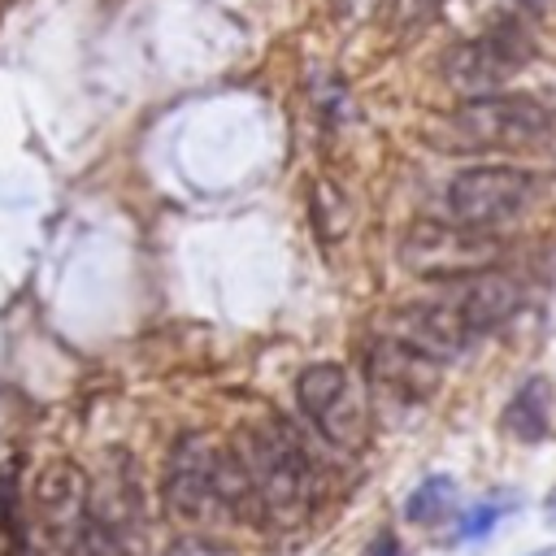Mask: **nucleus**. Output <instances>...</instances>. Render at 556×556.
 Masks as SVG:
<instances>
[{"instance_id": "39448f33", "label": "nucleus", "mask_w": 556, "mask_h": 556, "mask_svg": "<svg viewBox=\"0 0 556 556\" xmlns=\"http://www.w3.org/2000/svg\"><path fill=\"white\" fill-rule=\"evenodd\" d=\"M465 148H534L552 135V113L530 96H473L447 117Z\"/></svg>"}, {"instance_id": "a211bd4d", "label": "nucleus", "mask_w": 556, "mask_h": 556, "mask_svg": "<svg viewBox=\"0 0 556 556\" xmlns=\"http://www.w3.org/2000/svg\"><path fill=\"white\" fill-rule=\"evenodd\" d=\"M369 556H404V552H400V539H395L391 530H382V534L374 539V547H369Z\"/></svg>"}, {"instance_id": "f03ea898", "label": "nucleus", "mask_w": 556, "mask_h": 556, "mask_svg": "<svg viewBox=\"0 0 556 556\" xmlns=\"http://www.w3.org/2000/svg\"><path fill=\"white\" fill-rule=\"evenodd\" d=\"M165 513L182 526H213V521H252L243 473L230 447H217L204 434H182L165 456Z\"/></svg>"}, {"instance_id": "dca6fc26", "label": "nucleus", "mask_w": 556, "mask_h": 556, "mask_svg": "<svg viewBox=\"0 0 556 556\" xmlns=\"http://www.w3.org/2000/svg\"><path fill=\"white\" fill-rule=\"evenodd\" d=\"M165 556H226V547H217L213 539H200V534H187L178 543L165 547Z\"/></svg>"}, {"instance_id": "aec40b11", "label": "nucleus", "mask_w": 556, "mask_h": 556, "mask_svg": "<svg viewBox=\"0 0 556 556\" xmlns=\"http://www.w3.org/2000/svg\"><path fill=\"white\" fill-rule=\"evenodd\" d=\"M543 517H547V526L556 530V486L547 491V500H543Z\"/></svg>"}, {"instance_id": "9d476101", "label": "nucleus", "mask_w": 556, "mask_h": 556, "mask_svg": "<svg viewBox=\"0 0 556 556\" xmlns=\"http://www.w3.org/2000/svg\"><path fill=\"white\" fill-rule=\"evenodd\" d=\"M387 334H395V339L421 348V352L434 356V361H452V356H460V352L473 343V334L465 330V321L452 313V304H447L443 295H439V300H421V304L395 308V313L387 317Z\"/></svg>"}, {"instance_id": "ddd939ff", "label": "nucleus", "mask_w": 556, "mask_h": 556, "mask_svg": "<svg viewBox=\"0 0 556 556\" xmlns=\"http://www.w3.org/2000/svg\"><path fill=\"white\" fill-rule=\"evenodd\" d=\"M452 508H456V478L426 473L408 491V500H404V521H413V526H439L443 517H452Z\"/></svg>"}, {"instance_id": "7ed1b4c3", "label": "nucleus", "mask_w": 556, "mask_h": 556, "mask_svg": "<svg viewBox=\"0 0 556 556\" xmlns=\"http://www.w3.org/2000/svg\"><path fill=\"white\" fill-rule=\"evenodd\" d=\"M504 256H508V248L495 230H478V226H465V222H452V217L413 222L400 239L404 269L417 274V278H434V282H452V278H465V274L495 269Z\"/></svg>"}, {"instance_id": "2eb2a0df", "label": "nucleus", "mask_w": 556, "mask_h": 556, "mask_svg": "<svg viewBox=\"0 0 556 556\" xmlns=\"http://www.w3.org/2000/svg\"><path fill=\"white\" fill-rule=\"evenodd\" d=\"M0 530L9 539H17L26 526H22V491H17V478L9 469H0Z\"/></svg>"}, {"instance_id": "f3484780", "label": "nucleus", "mask_w": 556, "mask_h": 556, "mask_svg": "<svg viewBox=\"0 0 556 556\" xmlns=\"http://www.w3.org/2000/svg\"><path fill=\"white\" fill-rule=\"evenodd\" d=\"M439 4H443V0H391V17L413 26V22H426Z\"/></svg>"}, {"instance_id": "4468645a", "label": "nucleus", "mask_w": 556, "mask_h": 556, "mask_svg": "<svg viewBox=\"0 0 556 556\" xmlns=\"http://www.w3.org/2000/svg\"><path fill=\"white\" fill-rule=\"evenodd\" d=\"M500 513H504V504H495V500H482V504H469V508L460 513V526H456V534H460V543H478V539H486V534L495 530V521H500Z\"/></svg>"}, {"instance_id": "f8f14e48", "label": "nucleus", "mask_w": 556, "mask_h": 556, "mask_svg": "<svg viewBox=\"0 0 556 556\" xmlns=\"http://www.w3.org/2000/svg\"><path fill=\"white\" fill-rule=\"evenodd\" d=\"M500 430L513 439V443H543L547 430H552V382L547 378H526L508 408L500 413Z\"/></svg>"}, {"instance_id": "0eeeda50", "label": "nucleus", "mask_w": 556, "mask_h": 556, "mask_svg": "<svg viewBox=\"0 0 556 556\" xmlns=\"http://www.w3.org/2000/svg\"><path fill=\"white\" fill-rule=\"evenodd\" d=\"M521 65H526V39L513 26H495L491 35L465 39L439 56V74L469 100L495 96Z\"/></svg>"}, {"instance_id": "9b49d317", "label": "nucleus", "mask_w": 556, "mask_h": 556, "mask_svg": "<svg viewBox=\"0 0 556 556\" xmlns=\"http://www.w3.org/2000/svg\"><path fill=\"white\" fill-rule=\"evenodd\" d=\"M30 500L43 521V534L61 543L87 517V473L74 460H48L30 482Z\"/></svg>"}, {"instance_id": "4be33fe9", "label": "nucleus", "mask_w": 556, "mask_h": 556, "mask_svg": "<svg viewBox=\"0 0 556 556\" xmlns=\"http://www.w3.org/2000/svg\"><path fill=\"white\" fill-rule=\"evenodd\" d=\"M530 556H556V547H543V552H530Z\"/></svg>"}, {"instance_id": "20e7f679", "label": "nucleus", "mask_w": 556, "mask_h": 556, "mask_svg": "<svg viewBox=\"0 0 556 556\" xmlns=\"http://www.w3.org/2000/svg\"><path fill=\"white\" fill-rule=\"evenodd\" d=\"M534 200L539 178L521 165H473L452 174V182L443 187V213L478 230H500L517 222Z\"/></svg>"}, {"instance_id": "6ab92c4d", "label": "nucleus", "mask_w": 556, "mask_h": 556, "mask_svg": "<svg viewBox=\"0 0 556 556\" xmlns=\"http://www.w3.org/2000/svg\"><path fill=\"white\" fill-rule=\"evenodd\" d=\"M9 543H13V547H9V556H48V552H43V547H39V543L26 534V530H22L17 539H9Z\"/></svg>"}, {"instance_id": "412c9836", "label": "nucleus", "mask_w": 556, "mask_h": 556, "mask_svg": "<svg viewBox=\"0 0 556 556\" xmlns=\"http://www.w3.org/2000/svg\"><path fill=\"white\" fill-rule=\"evenodd\" d=\"M517 4H521V9H534V13H539V9L547 4V0H517Z\"/></svg>"}, {"instance_id": "f257e3e1", "label": "nucleus", "mask_w": 556, "mask_h": 556, "mask_svg": "<svg viewBox=\"0 0 556 556\" xmlns=\"http://www.w3.org/2000/svg\"><path fill=\"white\" fill-rule=\"evenodd\" d=\"M230 456L243 473L252 521L287 530L300 526L313 500V469L304 447L282 421H252L230 439Z\"/></svg>"}, {"instance_id": "6e6552de", "label": "nucleus", "mask_w": 556, "mask_h": 556, "mask_svg": "<svg viewBox=\"0 0 556 556\" xmlns=\"http://www.w3.org/2000/svg\"><path fill=\"white\" fill-rule=\"evenodd\" d=\"M452 313L465 321V330L478 339L495 326H504L517 308H521V287L500 274V269H482V274H465V278H452L447 282V295Z\"/></svg>"}, {"instance_id": "423d86ee", "label": "nucleus", "mask_w": 556, "mask_h": 556, "mask_svg": "<svg viewBox=\"0 0 556 556\" xmlns=\"http://www.w3.org/2000/svg\"><path fill=\"white\" fill-rule=\"evenodd\" d=\"M295 400L304 408V417L339 447H361L369 417H365V400L356 391V382L348 378L343 365L334 361H317L295 378Z\"/></svg>"}, {"instance_id": "1a4fd4ad", "label": "nucleus", "mask_w": 556, "mask_h": 556, "mask_svg": "<svg viewBox=\"0 0 556 556\" xmlns=\"http://www.w3.org/2000/svg\"><path fill=\"white\" fill-rule=\"evenodd\" d=\"M369 378H374L387 395L417 404V400H426V395L439 387L443 361L426 356L421 348H413V343H404V339H395V334H378V339L369 343Z\"/></svg>"}]
</instances>
